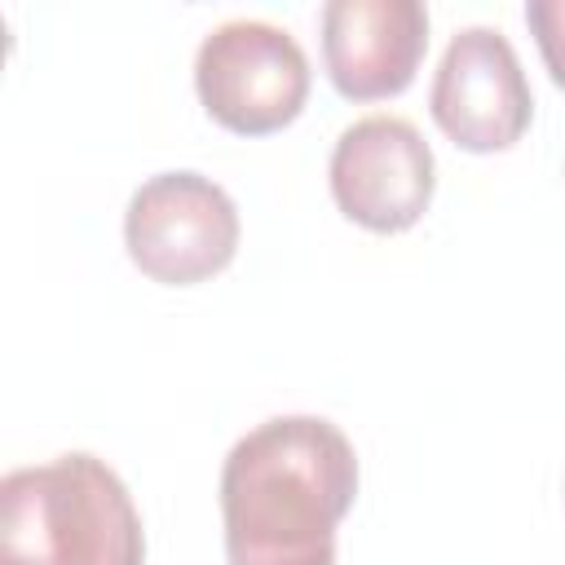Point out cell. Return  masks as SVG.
I'll return each mask as SVG.
<instances>
[{
	"label": "cell",
	"instance_id": "cell-5",
	"mask_svg": "<svg viewBox=\"0 0 565 565\" xmlns=\"http://www.w3.org/2000/svg\"><path fill=\"white\" fill-rule=\"evenodd\" d=\"M437 190V163L419 128L402 115H366L349 124L331 150L335 207L371 234L411 230Z\"/></svg>",
	"mask_w": 565,
	"mask_h": 565
},
{
	"label": "cell",
	"instance_id": "cell-8",
	"mask_svg": "<svg viewBox=\"0 0 565 565\" xmlns=\"http://www.w3.org/2000/svg\"><path fill=\"white\" fill-rule=\"evenodd\" d=\"M525 22L539 40V53L547 62V75L565 88V0H530Z\"/></svg>",
	"mask_w": 565,
	"mask_h": 565
},
{
	"label": "cell",
	"instance_id": "cell-3",
	"mask_svg": "<svg viewBox=\"0 0 565 565\" xmlns=\"http://www.w3.org/2000/svg\"><path fill=\"white\" fill-rule=\"evenodd\" d=\"M194 88L221 128L265 137L300 115L309 97V57L291 31L260 18H234L203 35Z\"/></svg>",
	"mask_w": 565,
	"mask_h": 565
},
{
	"label": "cell",
	"instance_id": "cell-7",
	"mask_svg": "<svg viewBox=\"0 0 565 565\" xmlns=\"http://www.w3.org/2000/svg\"><path fill=\"white\" fill-rule=\"evenodd\" d=\"M428 49V9L419 0H327L322 62L340 97L380 102L402 93Z\"/></svg>",
	"mask_w": 565,
	"mask_h": 565
},
{
	"label": "cell",
	"instance_id": "cell-6",
	"mask_svg": "<svg viewBox=\"0 0 565 565\" xmlns=\"http://www.w3.org/2000/svg\"><path fill=\"white\" fill-rule=\"evenodd\" d=\"M428 110L437 128L472 154L516 146L530 128L534 97L508 35L494 26H463L441 53Z\"/></svg>",
	"mask_w": 565,
	"mask_h": 565
},
{
	"label": "cell",
	"instance_id": "cell-2",
	"mask_svg": "<svg viewBox=\"0 0 565 565\" xmlns=\"http://www.w3.org/2000/svg\"><path fill=\"white\" fill-rule=\"evenodd\" d=\"M0 565H146L141 516L93 455L13 468L0 481Z\"/></svg>",
	"mask_w": 565,
	"mask_h": 565
},
{
	"label": "cell",
	"instance_id": "cell-4",
	"mask_svg": "<svg viewBox=\"0 0 565 565\" xmlns=\"http://www.w3.org/2000/svg\"><path fill=\"white\" fill-rule=\"evenodd\" d=\"M124 243L132 265L168 287H190L221 274L238 252L234 199L199 172L150 177L124 212Z\"/></svg>",
	"mask_w": 565,
	"mask_h": 565
},
{
	"label": "cell",
	"instance_id": "cell-1",
	"mask_svg": "<svg viewBox=\"0 0 565 565\" xmlns=\"http://www.w3.org/2000/svg\"><path fill=\"white\" fill-rule=\"evenodd\" d=\"M358 494L349 437L318 415H278L234 441L221 468L230 565H331Z\"/></svg>",
	"mask_w": 565,
	"mask_h": 565
}]
</instances>
